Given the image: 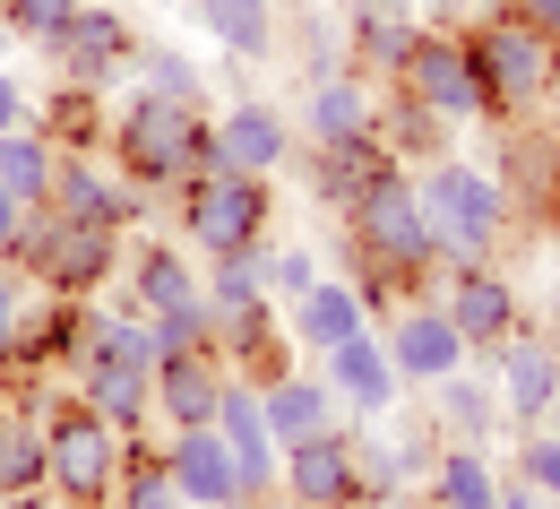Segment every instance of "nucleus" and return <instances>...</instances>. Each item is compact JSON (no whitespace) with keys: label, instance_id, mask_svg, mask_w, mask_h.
Wrapping results in <instances>:
<instances>
[{"label":"nucleus","instance_id":"obj_22","mask_svg":"<svg viewBox=\"0 0 560 509\" xmlns=\"http://www.w3.org/2000/svg\"><path fill=\"white\" fill-rule=\"evenodd\" d=\"M233 363L215 346H190V355H164L155 363V424L182 432V424H215V397H224Z\"/></svg>","mask_w":560,"mask_h":509},{"label":"nucleus","instance_id":"obj_12","mask_svg":"<svg viewBox=\"0 0 560 509\" xmlns=\"http://www.w3.org/2000/svg\"><path fill=\"white\" fill-rule=\"evenodd\" d=\"M277 493L284 509H337L362 493V466H353V415H337L328 432L277 449Z\"/></svg>","mask_w":560,"mask_h":509},{"label":"nucleus","instance_id":"obj_44","mask_svg":"<svg viewBox=\"0 0 560 509\" xmlns=\"http://www.w3.org/2000/svg\"><path fill=\"white\" fill-rule=\"evenodd\" d=\"M500 509H560V501H544L535 484H517V475H509V484H500Z\"/></svg>","mask_w":560,"mask_h":509},{"label":"nucleus","instance_id":"obj_40","mask_svg":"<svg viewBox=\"0 0 560 509\" xmlns=\"http://www.w3.org/2000/svg\"><path fill=\"white\" fill-rule=\"evenodd\" d=\"M155 337H164V355L215 346V311H208V293H199V302H182V311H164V320H155Z\"/></svg>","mask_w":560,"mask_h":509},{"label":"nucleus","instance_id":"obj_29","mask_svg":"<svg viewBox=\"0 0 560 509\" xmlns=\"http://www.w3.org/2000/svg\"><path fill=\"white\" fill-rule=\"evenodd\" d=\"M362 130H380V95H371L353 70L311 78V95H302V139L328 147V139H362Z\"/></svg>","mask_w":560,"mask_h":509},{"label":"nucleus","instance_id":"obj_50","mask_svg":"<svg viewBox=\"0 0 560 509\" xmlns=\"http://www.w3.org/2000/svg\"><path fill=\"white\" fill-rule=\"evenodd\" d=\"M233 509H242V501H233Z\"/></svg>","mask_w":560,"mask_h":509},{"label":"nucleus","instance_id":"obj_38","mask_svg":"<svg viewBox=\"0 0 560 509\" xmlns=\"http://www.w3.org/2000/svg\"><path fill=\"white\" fill-rule=\"evenodd\" d=\"M509 475H517V484H535L544 501H560V424H535V432H517V458H509Z\"/></svg>","mask_w":560,"mask_h":509},{"label":"nucleus","instance_id":"obj_28","mask_svg":"<svg viewBox=\"0 0 560 509\" xmlns=\"http://www.w3.org/2000/svg\"><path fill=\"white\" fill-rule=\"evenodd\" d=\"M500 484H509V466L491 449H475V440H440V458L422 475L431 509H500Z\"/></svg>","mask_w":560,"mask_h":509},{"label":"nucleus","instance_id":"obj_20","mask_svg":"<svg viewBox=\"0 0 560 509\" xmlns=\"http://www.w3.org/2000/svg\"><path fill=\"white\" fill-rule=\"evenodd\" d=\"M164 466H173V484H182V501L190 509H233L242 501V484H233V449L215 424H182V432H164ZM250 509V501H242Z\"/></svg>","mask_w":560,"mask_h":509},{"label":"nucleus","instance_id":"obj_14","mask_svg":"<svg viewBox=\"0 0 560 509\" xmlns=\"http://www.w3.org/2000/svg\"><path fill=\"white\" fill-rule=\"evenodd\" d=\"M121 259H130V233H113V224H70L61 208H52V251H44L35 286L104 302V293L121 286Z\"/></svg>","mask_w":560,"mask_h":509},{"label":"nucleus","instance_id":"obj_33","mask_svg":"<svg viewBox=\"0 0 560 509\" xmlns=\"http://www.w3.org/2000/svg\"><path fill=\"white\" fill-rule=\"evenodd\" d=\"M52 173H61V147L44 139L35 122L0 130V190H9L18 208H44V199H52Z\"/></svg>","mask_w":560,"mask_h":509},{"label":"nucleus","instance_id":"obj_16","mask_svg":"<svg viewBox=\"0 0 560 509\" xmlns=\"http://www.w3.org/2000/svg\"><path fill=\"white\" fill-rule=\"evenodd\" d=\"M448 320H457V337L475 346V355H491L509 328H526V302H517V286L500 277V268H440V293H431Z\"/></svg>","mask_w":560,"mask_h":509},{"label":"nucleus","instance_id":"obj_43","mask_svg":"<svg viewBox=\"0 0 560 509\" xmlns=\"http://www.w3.org/2000/svg\"><path fill=\"white\" fill-rule=\"evenodd\" d=\"M18 122H35V95H26L18 78L0 70V130H18Z\"/></svg>","mask_w":560,"mask_h":509},{"label":"nucleus","instance_id":"obj_30","mask_svg":"<svg viewBox=\"0 0 560 509\" xmlns=\"http://www.w3.org/2000/svg\"><path fill=\"white\" fill-rule=\"evenodd\" d=\"M0 501L9 509H35L52 501V466H44V424L0 406Z\"/></svg>","mask_w":560,"mask_h":509},{"label":"nucleus","instance_id":"obj_2","mask_svg":"<svg viewBox=\"0 0 560 509\" xmlns=\"http://www.w3.org/2000/svg\"><path fill=\"white\" fill-rule=\"evenodd\" d=\"M346 251H353L346 268H388L406 293H422V277H440V233H431L415 164H388L346 208Z\"/></svg>","mask_w":560,"mask_h":509},{"label":"nucleus","instance_id":"obj_42","mask_svg":"<svg viewBox=\"0 0 560 509\" xmlns=\"http://www.w3.org/2000/svg\"><path fill=\"white\" fill-rule=\"evenodd\" d=\"M337 53H346V35H337L328 18H311V26H302V70H311V78H337V70H346Z\"/></svg>","mask_w":560,"mask_h":509},{"label":"nucleus","instance_id":"obj_25","mask_svg":"<svg viewBox=\"0 0 560 509\" xmlns=\"http://www.w3.org/2000/svg\"><path fill=\"white\" fill-rule=\"evenodd\" d=\"M415 44H422V9L415 0H353L346 9V53L371 78H397Z\"/></svg>","mask_w":560,"mask_h":509},{"label":"nucleus","instance_id":"obj_51","mask_svg":"<svg viewBox=\"0 0 560 509\" xmlns=\"http://www.w3.org/2000/svg\"><path fill=\"white\" fill-rule=\"evenodd\" d=\"M268 509H277V501H268Z\"/></svg>","mask_w":560,"mask_h":509},{"label":"nucleus","instance_id":"obj_10","mask_svg":"<svg viewBox=\"0 0 560 509\" xmlns=\"http://www.w3.org/2000/svg\"><path fill=\"white\" fill-rule=\"evenodd\" d=\"M371 328H380V346H388V363H397L406 389H431V380H448L457 363H475V346L457 337V320H448L431 293L397 302V311H388V320H371Z\"/></svg>","mask_w":560,"mask_h":509},{"label":"nucleus","instance_id":"obj_3","mask_svg":"<svg viewBox=\"0 0 560 509\" xmlns=\"http://www.w3.org/2000/svg\"><path fill=\"white\" fill-rule=\"evenodd\" d=\"M422 208H431V233H440V268H491L500 242H509V217H517L509 182L466 164V155L422 164Z\"/></svg>","mask_w":560,"mask_h":509},{"label":"nucleus","instance_id":"obj_17","mask_svg":"<svg viewBox=\"0 0 560 509\" xmlns=\"http://www.w3.org/2000/svg\"><path fill=\"white\" fill-rule=\"evenodd\" d=\"M319 371H328V389H337V406H346L353 424H380V415L406 406V380H397V363H388L380 328H362V337H346V346H328Z\"/></svg>","mask_w":560,"mask_h":509},{"label":"nucleus","instance_id":"obj_21","mask_svg":"<svg viewBox=\"0 0 560 509\" xmlns=\"http://www.w3.org/2000/svg\"><path fill=\"white\" fill-rule=\"evenodd\" d=\"M388 164H397V155H388V139H380V130H362V139H328V147L302 139L311 199H319V208H337V217H346V208L371 190V182H380V173H388Z\"/></svg>","mask_w":560,"mask_h":509},{"label":"nucleus","instance_id":"obj_26","mask_svg":"<svg viewBox=\"0 0 560 509\" xmlns=\"http://www.w3.org/2000/svg\"><path fill=\"white\" fill-rule=\"evenodd\" d=\"M259 415H268V440H277V449H293V440L328 432L346 406H337L328 371H268V380H259Z\"/></svg>","mask_w":560,"mask_h":509},{"label":"nucleus","instance_id":"obj_11","mask_svg":"<svg viewBox=\"0 0 560 509\" xmlns=\"http://www.w3.org/2000/svg\"><path fill=\"white\" fill-rule=\"evenodd\" d=\"M406 95H422L448 130L457 122H483V78H475V44L466 35H448V26H422V44L406 53V70H397Z\"/></svg>","mask_w":560,"mask_h":509},{"label":"nucleus","instance_id":"obj_41","mask_svg":"<svg viewBox=\"0 0 560 509\" xmlns=\"http://www.w3.org/2000/svg\"><path fill=\"white\" fill-rule=\"evenodd\" d=\"M26 302H35V277H18L9 259H0V371L18 355V328H26Z\"/></svg>","mask_w":560,"mask_h":509},{"label":"nucleus","instance_id":"obj_1","mask_svg":"<svg viewBox=\"0 0 560 509\" xmlns=\"http://www.w3.org/2000/svg\"><path fill=\"white\" fill-rule=\"evenodd\" d=\"M104 164H113L121 182L155 190V199H173V190H190L199 173H215V164H224V155H215V113H208V104H173V95L130 86V95L113 104Z\"/></svg>","mask_w":560,"mask_h":509},{"label":"nucleus","instance_id":"obj_7","mask_svg":"<svg viewBox=\"0 0 560 509\" xmlns=\"http://www.w3.org/2000/svg\"><path fill=\"white\" fill-rule=\"evenodd\" d=\"M208 311H215V355L250 380L284 371V346H277V293L259 277V251L250 259H208Z\"/></svg>","mask_w":560,"mask_h":509},{"label":"nucleus","instance_id":"obj_13","mask_svg":"<svg viewBox=\"0 0 560 509\" xmlns=\"http://www.w3.org/2000/svg\"><path fill=\"white\" fill-rule=\"evenodd\" d=\"M431 458H440V424L422 415H380V424H353V466H362V493H380V501H406L422 475H431Z\"/></svg>","mask_w":560,"mask_h":509},{"label":"nucleus","instance_id":"obj_27","mask_svg":"<svg viewBox=\"0 0 560 509\" xmlns=\"http://www.w3.org/2000/svg\"><path fill=\"white\" fill-rule=\"evenodd\" d=\"M284 328H293V346L302 355H328V346H346L371 328V302L353 293V277H319L311 293H293L284 302Z\"/></svg>","mask_w":560,"mask_h":509},{"label":"nucleus","instance_id":"obj_24","mask_svg":"<svg viewBox=\"0 0 560 509\" xmlns=\"http://www.w3.org/2000/svg\"><path fill=\"white\" fill-rule=\"evenodd\" d=\"M70 389L113 432H147V424H155V371L147 363H121V355H95V346H86V363H78Z\"/></svg>","mask_w":560,"mask_h":509},{"label":"nucleus","instance_id":"obj_48","mask_svg":"<svg viewBox=\"0 0 560 509\" xmlns=\"http://www.w3.org/2000/svg\"><path fill=\"white\" fill-rule=\"evenodd\" d=\"M544 328H552V337H560V286H552V311H544Z\"/></svg>","mask_w":560,"mask_h":509},{"label":"nucleus","instance_id":"obj_31","mask_svg":"<svg viewBox=\"0 0 560 509\" xmlns=\"http://www.w3.org/2000/svg\"><path fill=\"white\" fill-rule=\"evenodd\" d=\"M35 130L61 147V155H104L113 104H104V95H86V86H61V78H52V95L35 104Z\"/></svg>","mask_w":560,"mask_h":509},{"label":"nucleus","instance_id":"obj_8","mask_svg":"<svg viewBox=\"0 0 560 509\" xmlns=\"http://www.w3.org/2000/svg\"><path fill=\"white\" fill-rule=\"evenodd\" d=\"M130 53H139V26L113 9V0H86L70 26L44 44V70L61 78V86H86V95H113V86H130Z\"/></svg>","mask_w":560,"mask_h":509},{"label":"nucleus","instance_id":"obj_37","mask_svg":"<svg viewBox=\"0 0 560 509\" xmlns=\"http://www.w3.org/2000/svg\"><path fill=\"white\" fill-rule=\"evenodd\" d=\"M78 9H86V0H0V35H18V44H35V53H44Z\"/></svg>","mask_w":560,"mask_h":509},{"label":"nucleus","instance_id":"obj_9","mask_svg":"<svg viewBox=\"0 0 560 509\" xmlns=\"http://www.w3.org/2000/svg\"><path fill=\"white\" fill-rule=\"evenodd\" d=\"M483 363H491V380H500V415H509L517 432H535V424L560 415V337L552 328H509Z\"/></svg>","mask_w":560,"mask_h":509},{"label":"nucleus","instance_id":"obj_39","mask_svg":"<svg viewBox=\"0 0 560 509\" xmlns=\"http://www.w3.org/2000/svg\"><path fill=\"white\" fill-rule=\"evenodd\" d=\"M259 277H268V293H277V302H293V293L319 286L328 268H319V251H302V242H284V251H268V242H259Z\"/></svg>","mask_w":560,"mask_h":509},{"label":"nucleus","instance_id":"obj_45","mask_svg":"<svg viewBox=\"0 0 560 509\" xmlns=\"http://www.w3.org/2000/svg\"><path fill=\"white\" fill-rule=\"evenodd\" d=\"M509 9H517V18H535L544 35H560V0H509Z\"/></svg>","mask_w":560,"mask_h":509},{"label":"nucleus","instance_id":"obj_6","mask_svg":"<svg viewBox=\"0 0 560 509\" xmlns=\"http://www.w3.org/2000/svg\"><path fill=\"white\" fill-rule=\"evenodd\" d=\"M121 440L86 397H61L44 415V466H52V501L61 509H113V484H121Z\"/></svg>","mask_w":560,"mask_h":509},{"label":"nucleus","instance_id":"obj_52","mask_svg":"<svg viewBox=\"0 0 560 509\" xmlns=\"http://www.w3.org/2000/svg\"><path fill=\"white\" fill-rule=\"evenodd\" d=\"M0 509H9V501H0Z\"/></svg>","mask_w":560,"mask_h":509},{"label":"nucleus","instance_id":"obj_18","mask_svg":"<svg viewBox=\"0 0 560 509\" xmlns=\"http://www.w3.org/2000/svg\"><path fill=\"white\" fill-rule=\"evenodd\" d=\"M215 155H224L233 173H268V182H277L284 164L302 155V139H293V122H284L277 104L242 95V104H224V113H215Z\"/></svg>","mask_w":560,"mask_h":509},{"label":"nucleus","instance_id":"obj_47","mask_svg":"<svg viewBox=\"0 0 560 509\" xmlns=\"http://www.w3.org/2000/svg\"><path fill=\"white\" fill-rule=\"evenodd\" d=\"M337 509H397V501H380V493H353V501H337Z\"/></svg>","mask_w":560,"mask_h":509},{"label":"nucleus","instance_id":"obj_19","mask_svg":"<svg viewBox=\"0 0 560 509\" xmlns=\"http://www.w3.org/2000/svg\"><path fill=\"white\" fill-rule=\"evenodd\" d=\"M121 302L147 311V320H164V311H182V302H199L208 277H199V259H190V242H139L130 259H121Z\"/></svg>","mask_w":560,"mask_h":509},{"label":"nucleus","instance_id":"obj_15","mask_svg":"<svg viewBox=\"0 0 560 509\" xmlns=\"http://www.w3.org/2000/svg\"><path fill=\"white\" fill-rule=\"evenodd\" d=\"M52 208H61L70 224H113V233H130V224L155 217V190L121 182L104 155H61V173H52Z\"/></svg>","mask_w":560,"mask_h":509},{"label":"nucleus","instance_id":"obj_23","mask_svg":"<svg viewBox=\"0 0 560 509\" xmlns=\"http://www.w3.org/2000/svg\"><path fill=\"white\" fill-rule=\"evenodd\" d=\"M431 424H440V440H475V449H491L500 440V380H491V363H457L448 380H431V406H422Z\"/></svg>","mask_w":560,"mask_h":509},{"label":"nucleus","instance_id":"obj_36","mask_svg":"<svg viewBox=\"0 0 560 509\" xmlns=\"http://www.w3.org/2000/svg\"><path fill=\"white\" fill-rule=\"evenodd\" d=\"M130 86L173 95V104H208V70H199L182 44H164V35H139V53H130Z\"/></svg>","mask_w":560,"mask_h":509},{"label":"nucleus","instance_id":"obj_5","mask_svg":"<svg viewBox=\"0 0 560 509\" xmlns=\"http://www.w3.org/2000/svg\"><path fill=\"white\" fill-rule=\"evenodd\" d=\"M466 44H475V78H483V113H509V122H517V113H535L560 86V35H544L535 18H517L509 0L491 9Z\"/></svg>","mask_w":560,"mask_h":509},{"label":"nucleus","instance_id":"obj_46","mask_svg":"<svg viewBox=\"0 0 560 509\" xmlns=\"http://www.w3.org/2000/svg\"><path fill=\"white\" fill-rule=\"evenodd\" d=\"M18 217H26V208H18L9 190H0V259H9V242H18Z\"/></svg>","mask_w":560,"mask_h":509},{"label":"nucleus","instance_id":"obj_32","mask_svg":"<svg viewBox=\"0 0 560 509\" xmlns=\"http://www.w3.org/2000/svg\"><path fill=\"white\" fill-rule=\"evenodd\" d=\"M190 9L233 61H277V0H190Z\"/></svg>","mask_w":560,"mask_h":509},{"label":"nucleus","instance_id":"obj_35","mask_svg":"<svg viewBox=\"0 0 560 509\" xmlns=\"http://www.w3.org/2000/svg\"><path fill=\"white\" fill-rule=\"evenodd\" d=\"M113 509H190V501H182V484H173V466H164V440H147V432L121 440V484H113Z\"/></svg>","mask_w":560,"mask_h":509},{"label":"nucleus","instance_id":"obj_49","mask_svg":"<svg viewBox=\"0 0 560 509\" xmlns=\"http://www.w3.org/2000/svg\"><path fill=\"white\" fill-rule=\"evenodd\" d=\"M431 9H457V0H431Z\"/></svg>","mask_w":560,"mask_h":509},{"label":"nucleus","instance_id":"obj_4","mask_svg":"<svg viewBox=\"0 0 560 509\" xmlns=\"http://www.w3.org/2000/svg\"><path fill=\"white\" fill-rule=\"evenodd\" d=\"M173 233L190 242V259H250L277 233V182L215 164L190 190H173Z\"/></svg>","mask_w":560,"mask_h":509},{"label":"nucleus","instance_id":"obj_34","mask_svg":"<svg viewBox=\"0 0 560 509\" xmlns=\"http://www.w3.org/2000/svg\"><path fill=\"white\" fill-rule=\"evenodd\" d=\"M380 139H388V155H397V164H415V173H422V164H440V155H448V122H440L422 95H406V86H397V95L380 104Z\"/></svg>","mask_w":560,"mask_h":509}]
</instances>
